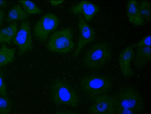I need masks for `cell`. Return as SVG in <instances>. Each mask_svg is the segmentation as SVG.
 Here are the masks:
<instances>
[{"instance_id": "cell-7", "label": "cell", "mask_w": 151, "mask_h": 114, "mask_svg": "<svg viewBox=\"0 0 151 114\" xmlns=\"http://www.w3.org/2000/svg\"><path fill=\"white\" fill-rule=\"evenodd\" d=\"M89 107V114H115L116 105L114 96L107 94L96 96L92 99Z\"/></svg>"}, {"instance_id": "cell-4", "label": "cell", "mask_w": 151, "mask_h": 114, "mask_svg": "<svg viewBox=\"0 0 151 114\" xmlns=\"http://www.w3.org/2000/svg\"><path fill=\"white\" fill-rule=\"evenodd\" d=\"M51 96L55 104L65 105L71 107H77L79 103L78 94L69 84L57 79L52 82L51 87Z\"/></svg>"}, {"instance_id": "cell-20", "label": "cell", "mask_w": 151, "mask_h": 114, "mask_svg": "<svg viewBox=\"0 0 151 114\" xmlns=\"http://www.w3.org/2000/svg\"><path fill=\"white\" fill-rule=\"evenodd\" d=\"M150 34H148L144 36L137 43L131 45L133 48L142 46H150Z\"/></svg>"}, {"instance_id": "cell-10", "label": "cell", "mask_w": 151, "mask_h": 114, "mask_svg": "<svg viewBox=\"0 0 151 114\" xmlns=\"http://www.w3.org/2000/svg\"><path fill=\"white\" fill-rule=\"evenodd\" d=\"M133 48L128 46L120 53L119 58V63L120 70L123 76L130 78L134 75V72L131 68V63L134 56Z\"/></svg>"}, {"instance_id": "cell-23", "label": "cell", "mask_w": 151, "mask_h": 114, "mask_svg": "<svg viewBox=\"0 0 151 114\" xmlns=\"http://www.w3.org/2000/svg\"><path fill=\"white\" fill-rule=\"evenodd\" d=\"M64 2L63 1H50V4L54 6H57Z\"/></svg>"}, {"instance_id": "cell-15", "label": "cell", "mask_w": 151, "mask_h": 114, "mask_svg": "<svg viewBox=\"0 0 151 114\" xmlns=\"http://www.w3.org/2000/svg\"><path fill=\"white\" fill-rule=\"evenodd\" d=\"M28 14L19 5H14L8 12L6 20L8 22L22 20L28 18Z\"/></svg>"}, {"instance_id": "cell-2", "label": "cell", "mask_w": 151, "mask_h": 114, "mask_svg": "<svg viewBox=\"0 0 151 114\" xmlns=\"http://www.w3.org/2000/svg\"><path fill=\"white\" fill-rule=\"evenodd\" d=\"M79 84L83 93L91 99L107 94L112 88L113 82L109 77L101 74H93L80 79Z\"/></svg>"}, {"instance_id": "cell-6", "label": "cell", "mask_w": 151, "mask_h": 114, "mask_svg": "<svg viewBox=\"0 0 151 114\" xmlns=\"http://www.w3.org/2000/svg\"><path fill=\"white\" fill-rule=\"evenodd\" d=\"M59 22L58 18L55 14L48 13L45 14L34 26V36L40 41L45 42L49 35L57 28Z\"/></svg>"}, {"instance_id": "cell-22", "label": "cell", "mask_w": 151, "mask_h": 114, "mask_svg": "<svg viewBox=\"0 0 151 114\" xmlns=\"http://www.w3.org/2000/svg\"><path fill=\"white\" fill-rule=\"evenodd\" d=\"M56 114H78L76 112L71 110H63L57 112Z\"/></svg>"}, {"instance_id": "cell-17", "label": "cell", "mask_w": 151, "mask_h": 114, "mask_svg": "<svg viewBox=\"0 0 151 114\" xmlns=\"http://www.w3.org/2000/svg\"><path fill=\"white\" fill-rule=\"evenodd\" d=\"M138 8L141 16L145 22L150 20V3L149 1H142L138 3Z\"/></svg>"}, {"instance_id": "cell-3", "label": "cell", "mask_w": 151, "mask_h": 114, "mask_svg": "<svg viewBox=\"0 0 151 114\" xmlns=\"http://www.w3.org/2000/svg\"><path fill=\"white\" fill-rule=\"evenodd\" d=\"M112 53L108 43L105 41L93 45L88 50L83 59L84 65L93 70L100 69L111 60Z\"/></svg>"}, {"instance_id": "cell-13", "label": "cell", "mask_w": 151, "mask_h": 114, "mask_svg": "<svg viewBox=\"0 0 151 114\" xmlns=\"http://www.w3.org/2000/svg\"><path fill=\"white\" fill-rule=\"evenodd\" d=\"M126 13L129 22L136 26L143 25L145 22L142 18L136 1H129L126 7Z\"/></svg>"}, {"instance_id": "cell-5", "label": "cell", "mask_w": 151, "mask_h": 114, "mask_svg": "<svg viewBox=\"0 0 151 114\" xmlns=\"http://www.w3.org/2000/svg\"><path fill=\"white\" fill-rule=\"evenodd\" d=\"M73 37V31L70 28L56 31L51 36L47 42V48L50 51L56 53L69 52L75 45Z\"/></svg>"}, {"instance_id": "cell-9", "label": "cell", "mask_w": 151, "mask_h": 114, "mask_svg": "<svg viewBox=\"0 0 151 114\" xmlns=\"http://www.w3.org/2000/svg\"><path fill=\"white\" fill-rule=\"evenodd\" d=\"M78 25L79 37L76 49L72 55L73 58L77 56L83 48L93 41L96 38L95 30L87 23L82 15L79 16Z\"/></svg>"}, {"instance_id": "cell-25", "label": "cell", "mask_w": 151, "mask_h": 114, "mask_svg": "<svg viewBox=\"0 0 151 114\" xmlns=\"http://www.w3.org/2000/svg\"><path fill=\"white\" fill-rule=\"evenodd\" d=\"M7 3L6 1H0V8L5 6Z\"/></svg>"}, {"instance_id": "cell-14", "label": "cell", "mask_w": 151, "mask_h": 114, "mask_svg": "<svg viewBox=\"0 0 151 114\" xmlns=\"http://www.w3.org/2000/svg\"><path fill=\"white\" fill-rule=\"evenodd\" d=\"M17 32V24L16 22L0 29V43L10 44Z\"/></svg>"}, {"instance_id": "cell-24", "label": "cell", "mask_w": 151, "mask_h": 114, "mask_svg": "<svg viewBox=\"0 0 151 114\" xmlns=\"http://www.w3.org/2000/svg\"><path fill=\"white\" fill-rule=\"evenodd\" d=\"M4 12L2 10H0V24L1 23L4 17Z\"/></svg>"}, {"instance_id": "cell-16", "label": "cell", "mask_w": 151, "mask_h": 114, "mask_svg": "<svg viewBox=\"0 0 151 114\" xmlns=\"http://www.w3.org/2000/svg\"><path fill=\"white\" fill-rule=\"evenodd\" d=\"M15 49L3 45L0 49V67L12 62L15 55Z\"/></svg>"}, {"instance_id": "cell-12", "label": "cell", "mask_w": 151, "mask_h": 114, "mask_svg": "<svg viewBox=\"0 0 151 114\" xmlns=\"http://www.w3.org/2000/svg\"><path fill=\"white\" fill-rule=\"evenodd\" d=\"M150 46L137 48L134 58L133 63L137 69H140L146 66L150 60Z\"/></svg>"}, {"instance_id": "cell-21", "label": "cell", "mask_w": 151, "mask_h": 114, "mask_svg": "<svg viewBox=\"0 0 151 114\" xmlns=\"http://www.w3.org/2000/svg\"><path fill=\"white\" fill-rule=\"evenodd\" d=\"M0 94L5 96H8L6 84L2 72L0 71Z\"/></svg>"}, {"instance_id": "cell-11", "label": "cell", "mask_w": 151, "mask_h": 114, "mask_svg": "<svg viewBox=\"0 0 151 114\" xmlns=\"http://www.w3.org/2000/svg\"><path fill=\"white\" fill-rule=\"evenodd\" d=\"M98 6L88 1H82L72 7V11L74 14H81L86 21H90L99 11Z\"/></svg>"}, {"instance_id": "cell-1", "label": "cell", "mask_w": 151, "mask_h": 114, "mask_svg": "<svg viewBox=\"0 0 151 114\" xmlns=\"http://www.w3.org/2000/svg\"><path fill=\"white\" fill-rule=\"evenodd\" d=\"M114 96L116 105L115 114H141L145 108L141 94L132 86L121 87Z\"/></svg>"}, {"instance_id": "cell-8", "label": "cell", "mask_w": 151, "mask_h": 114, "mask_svg": "<svg viewBox=\"0 0 151 114\" xmlns=\"http://www.w3.org/2000/svg\"><path fill=\"white\" fill-rule=\"evenodd\" d=\"M12 41L17 47L19 55H22L32 49V38L28 21H24L21 24L19 30Z\"/></svg>"}, {"instance_id": "cell-19", "label": "cell", "mask_w": 151, "mask_h": 114, "mask_svg": "<svg viewBox=\"0 0 151 114\" xmlns=\"http://www.w3.org/2000/svg\"><path fill=\"white\" fill-rule=\"evenodd\" d=\"M12 109V103L8 96L0 94V114H9Z\"/></svg>"}, {"instance_id": "cell-18", "label": "cell", "mask_w": 151, "mask_h": 114, "mask_svg": "<svg viewBox=\"0 0 151 114\" xmlns=\"http://www.w3.org/2000/svg\"><path fill=\"white\" fill-rule=\"evenodd\" d=\"M22 5L24 10L29 14H40L42 10L34 2L30 1H18Z\"/></svg>"}]
</instances>
